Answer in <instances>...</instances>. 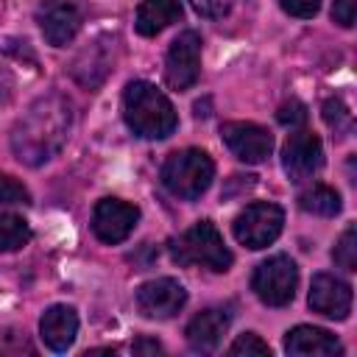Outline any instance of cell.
I'll return each instance as SVG.
<instances>
[{
    "label": "cell",
    "instance_id": "5",
    "mask_svg": "<svg viewBox=\"0 0 357 357\" xmlns=\"http://www.w3.org/2000/svg\"><path fill=\"white\" fill-rule=\"evenodd\" d=\"M296 284H298V268L284 254L268 257L265 262H259L254 268V276H251V290L268 307L290 304L296 296Z\"/></svg>",
    "mask_w": 357,
    "mask_h": 357
},
{
    "label": "cell",
    "instance_id": "18",
    "mask_svg": "<svg viewBox=\"0 0 357 357\" xmlns=\"http://www.w3.org/2000/svg\"><path fill=\"white\" fill-rule=\"evenodd\" d=\"M298 206L310 215H321V218H335L340 212V195L337 190L326 187V184H312L298 195Z\"/></svg>",
    "mask_w": 357,
    "mask_h": 357
},
{
    "label": "cell",
    "instance_id": "17",
    "mask_svg": "<svg viewBox=\"0 0 357 357\" xmlns=\"http://www.w3.org/2000/svg\"><path fill=\"white\" fill-rule=\"evenodd\" d=\"M181 20V3L178 0H142L137 8V33L139 36H156L167 25Z\"/></svg>",
    "mask_w": 357,
    "mask_h": 357
},
{
    "label": "cell",
    "instance_id": "4",
    "mask_svg": "<svg viewBox=\"0 0 357 357\" xmlns=\"http://www.w3.org/2000/svg\"><path fill=\"white\" fill-rule=\"evenodd\" d=\"M212 178H215V162L209 159L206 151L198 148L176 151L162 165V184L167 187V192L184 201L201 198L209 190Z\"/></svg>",
    "mask_w": 357,
    "mask_h": 357
},
{
    "label": "cell",
    "instance_id": "13",
    "mask_svg": "<svg viewBox=\"0 0 357 357\" xmlns=\"http://www.w3.org/2000/svg\"><path fill=\"white\" fill-rule=\"evenodd\" d=\"M36 20H39V28H42V36L53 47H64L67 42H73L78 28H81V11L73 3H67V0H47V3H42Z\"/></svg>",
    "mask_w": 357,
    "mask_h": 357
},
{
    "label": "cell",
    "instance_id": "3",
    "mask_svg": "<svg viewBox=\"0 0 357 357\" xmlns=\"http://www.w3.org/2000/svg\"><path fill=\"white\" fill-rule=\"evenodd\" d=\"M170 257L178 265H201L209 271H229L231 268V251L226 248L220 231L215 229V223L201 220L195 226H190L187 231H181L173 243H170Z\"/></svg>",
    "mask_w": 357,
    "mask_h": 357
},
{
    "label": "cell",
    "instance_id": "15",
    "mask_svg": "<svg viewBox=\"0 0 357 357\" xmlns=\"http://www.w3.org/2000/svg\"><path fill=\"white\" fill-rule=\"evenodd\" d=\"M229 324H231V315H229L226 310H220V307H209V310L198 312V315L187 324V332H184L190 349H192V351H204V354L215 351L218 343L223 340Z\"/></svg>",
    "mask_w": 357,
    "mask_h": 357
},
{
    "label": "cell",
    "instance_id": "24",
    "mask_svg": "<svg viewBox=\"0 0 357 357\" xmlns=\"http://www.w3.org/2000/svg\"><path fill=\"white\" fill-rule=\"evenodd\" d=\"M276 120L287 128H301L307 123V106L301 100H284L276 112Z\"/></svg>",
    "mask_w": 357,
    "mask_h": 357
},
{
    "label": "cell",
    "instance_id": "9",
    "mask_svg": "<svg viewBox=\"0 0 357 357\" xmlns=\"http://www.w3.org/2000/svg\"><path fill=\"white\" fill-rule=\"evenodd\" d=\"M139 220V209L120 198H100L92 212V231L103 243H123Z\"/></svg>",
    "mask_w": 357,
    "mask_h": 357
},
{
    "label": "cell",
    "instance_id": "10",
    "mask_svg": "<svg viewBox=\"0 0 357 357\" xmlns=\"http://www.w3.org/2000/svg\"><path fill=\"white\" fill-rule=\"evenodd\" d=\"M324 165V148H321V139L310 131H301L296 128L284 148H282V167L287 173L290 181H304L310 176H315Z\"/></svg>",
    "mask_w": 357,
    "mask_h": 357
},
{
    "label": "cell",
    "instance_id": "28",
    "mask_svg": "<svg viewBox=\"0 0 357 357\" xmlns=\"http://www.w3.org/2000/svg\"><path fill=\"white\" fill-rule=\"evenodd\" d=\"M131 351H134V354H162V346H159L156 340H151V337H139V340L131 346Z\"/></svg>",
    "mask_w": 357,
    "mask_h": 357
},
{
    "label": "cell",
    "instance_id": "11",
    "mask_svg": "<svg viewBox=\"0 0 357 357\" xmlns=\"http://www.w3.org/2000/svg\"><path fill=\"white\" fill-rule=\"evenodd\" d=\"M187 301V290L178 279L173 276H159L151 279L145 284H139L137 290V307L145 318H173Z\"/></svg>",
    "mask_w": 357,
    "mask_h": 357
},
{
    "label": "cell",
    "instance_id": "12",
    "mask_svg": "<svg viewBox=\"0 0 357 357\" xmlns=\"http://www.w3.org/2000/svg\"><path fill=\"white\" fill-rule=\"evenodd\" d=\"M312 312L343 321L351 312V284L335 273H315L307 296Z\"/></svg>",
    "mask_w": 357,
    "mask_h": 357
},
{
    "label": "cell",
    "instance_id": "7",
    "mask_svg": "<svg viewBox=\"0 0 357 357\" xmlns=\"http://www.w3.org/2000/svg\"><path fill=\"white\" fill-rule=\"evenodd\" d=\"M201 75V36L198 31H184L173 39L165 59V81L170 89H190Z\"/></svg>",
    "mask_w": 357,
    "mask_h": 357
},
{
    "label": "cell",
    "instance_id": "14",
    "mask_svg": "<svg viewBox=\"0 0 357 357\" xmlns=\"http://www.w3.org/2000/svg\"><path fill=\"white\" fill-rule=\"evenodd\" d=\"M284 351L293 357H335V354H343V346L332 332L301 324L284 335Z\"/></svg>",
    "mask_w": 357,
    "mask_h": 357
},
{
    "label": "cell",
    "instance_id": "25",
    "mask_svg": "<svg viewBox=\"0 0 357 357\" xmlns=\"http://www.w3.org/2000/svg\"><path fill=\"white\" fill-rule=\"evenodd\" d=\"M279 3H282V8H284L287 14L301 17V20L315 17L318 8H321V0H279Z\"/></svg>",
    "mask_w": 357,
    "mask_h": 357
},
{
    "label": "cell",
    "instance_id": "6",
    "mask_svg": "<svg viewBox=\"0 0 357 357\" xmlns=\"http://www.w3.org/2000/svg\"><path fill=\"white\" fill-rule=\"evenodd\" d=\"M282 226H284L282 206H276L271 201H257V204H248L234 218L231 229H234V237H237L240 245H245L251 251H259L282 234Z\"/></svg>",
    "mask_w": 357,
    "mask_h": 357
},
{
    "label": "cell",
    "instance_id": "21",
    "mask_svg": "<svg viewBox=\"0 0 357 357\" xmlns=\"http://www.w3.org/2000/svg\"><path fill=\"white\" fill-rule=\"evenodd\" d=\"M229 354L231 357H248V354H257V357H271V346L259 337V335H254V332H243V335H237V340L229 346Z\"/></svg>",
    "mask_w": 357,
    "mask_h": 357
},
{
    "label": "cell",
    "instance_id": "27",
    "mask_svg": "<svg viewBox=\"0 0 357 357\" xmlns=\"http://www.w3.org/2000/svg\"><path fill=\"white\" fill-rule=\"evenodd\" d=\"M190 6L201 17H223L231 8V0H190Z\"/></svg>",
    "mask_w": 357,
    "mask_h": 357
},
{
    "label": "cell",
    "instance_id": "2",
    "mask_svg": "<svg viewBox=\"0 0 357 357\" xmlns=\"http://www.w3.org/2000/svg\"><path fill=\"white\" fill-rule=\"evenodd\" d=\"M123 117H126L128 128L142 139H165L178 126V117H176L170 98L148 81H131L126 86Z\"/></svg>",
    "mask_w": 357,
    "mask_h": 357
},
{
    "label": "cell",
    "instance_id": "1",
    "mask_svg": "<svg viewBox=\"0 0 357 357\" xmlns=\"http://www.w3.org/2000/svg\"><path fill=\"white\" fill-rule=\"evenodd\" d=\"M73 126V106L64 95L50 92L36 98L11 131V151L22 165L39 167L53 159L67 142Z\"/></svg>",
    "mask_w": 357,
    "mask_h": 357
},
{
    "label": "cell",
    "instance_id": "20",
    "mask_svg": "<svg viewBox=\"0 0 357 357\" xmlns=\"http://www.w3.org/2000/svg\"><path fill=\"white\" fill-rule=\"evenodd\" d=\"M332 259L343 271H357V226H349L332 248Z\"/></svg>",
    "mask_w": 357,
    "mask_h": 357
},
{
    "label": "cell",
    "instance_id": "16",
    "mask_svg": "<svg viewBox=\"0 0 357 357\" xmlns=\"http://www.w3.org/2000/svg\"><path fill=\"white\" fill-rule=\"evenodd\" d=\"M39 335L45 340L47 349L53 351H67L78 335V315L73 307L67 304H53L45 310L42 321H39Z\"/></svg>",
    "mask_w": 357,
    "mask_h": 357
},
{
    "label": "cell",
    "instance_id": "8",
    "mask_svg": "<svg viewBox=\"0 0 357 357\" xmlns=\"http://www.w3.org/2000/svg\"><path fill=\"white\" fill-rule=\"evenodd\" d=\"M220 137H223L226 148L245 165H259L273 151V137L268 134V128H262L257 123H245V120L223 123Z\"/></svg>",
    "mask_w": 357,
    "mask_h": 357
},
{
    "label": "cell",
    "instance_id": "22",
    "mask_svg": "<svg viewBox=\"0 0 357 357\" xmlns=\"http://www.w3.org/2000/svg\"><path fill=\"white\" fill-rule=\"evenodd\" d=\"M324 123L329 128H335V131H346L351 126V114H349V109H346V103L340 98H329L324 103Z\"/></svg>",
    "mask_w": 357,
    "mask_h": 357
},
{
    "label": "cell",
    "instance_id": "23",
    "mask_svg": "<svg viewBox=\"0 0 357 357\" xmlns=\"http://www.w3.org/2000/svg\"><path fill=\"white\" fill-rule=\"evenodd\" d=\"M0 204H31V192L17 178L0 173Z\"/></svg>",
    "mask_w": 357,
    "mask_h": 357
},
{
    "label": "cell",
    "instance_id": "26",
    "mask_svg": "<svg viewBox=\"0 0 357 357\" xmlns=\"http://www.w3.org/2000/svg\"><path fill=\"white\" fill-rule=\"evenodd\" d=\"M354 14H357V0H335L332 3V20L343 28L354 25Z\"/></svg>",
    "mask_w": 357,
    "mask_h": 357
},
{
    "label": "cell",
    "instance_id": "19",
    "mask_svg": "<svg viewBox=\"0 0 357 357\" xmlns=\"http://www.w3.org/2000/svg\"><path fill=\"white\" fill-rule=\"evenodd\" d=\"M31 226L20 218V215H11V212H0V254H8V251H20L22 245L31 243Z\"/></svg>",
    "mask_w": 357,
    "mask_h": 357
}]
</instances>
